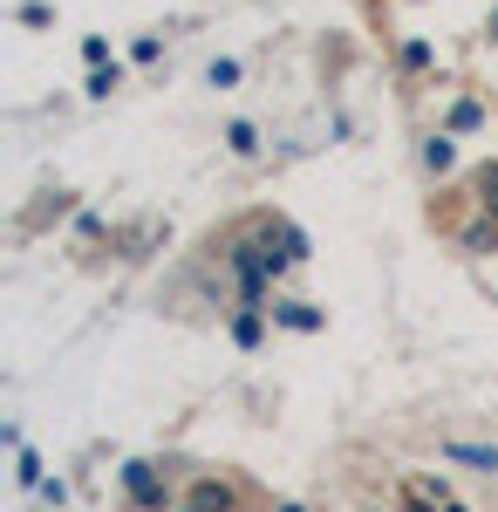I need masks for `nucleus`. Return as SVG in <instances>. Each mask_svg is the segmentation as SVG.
I'll return each mask as SVG.
<instances>
[{
	"instance_id": "1",
	"label": "nucleus",
	"mask_w": 498,
	"mask_h": 512,
	"mask_svg": "<svg viewBox=\"0 0 498 512\" xmlns=\"http://www.w3.org/2000/svg\"><path fill=\"white\" fill-rule=\"evenodd\" d=\"M253 226H260V239H267V260H273V274H280V280L314 260V239H307L287 212H267V219H253Z\"/></svg>"
},
{
	"instance_id": "2",
	"label": "nucleus",
	"mask_w": 498,
	"mask_h": 512,
	"mask_svg": "<svg viewBox=\"0 0 498 512\" xmlns=\"http://www.w3.org/2000/svg\"><path fill=\"white\" fill-rule=\"evenodd\" d=\"M458 144H464V137H458V130H444V123H437V130H423V137H417L423 178H451V171H458V158H464Z\"/></svg>"
},
{
	"instance_id": "3",
	"label": "nucleus",
	"mask_w": 498,
	"mask_h": 512,
	"mask_svg": "<svg viewBox=\"0 0 498 512\" xmlns=\"http://www.w3.org/2000/svg\"><path fill=\"white\" fill-rule=\"evenodd\" d=\"M267 315H273V328H287V335H321V328H328V315H321L314 301H301V294H273Z\"/></svg>"
},
{
	"instance_id": "4",
	"label": "nucleus",
	"mask_w": 498,
	"mask_h": 512,
	"mask_svg": "<svg viewBox=\"0 0 498 512\" xmlns=\"http://www.w3.org/2000/svg\"><path fill=\"white\" fill-rule=\"evenodd\" d=\"M444 130H458V137H478V130H485V123H492V110H485V96H471V89H458V96H451V103H444Z\"/></svg>"
},
{
	"instance_id": "5",
	"label": "nucleus",
	"mask_w": 498,
	"mask_h": 512,
	"mask_svg": "<svg viewBox=\"0 0 498 512\" xmlns=\"http://www.w3.org/2000/svg\"><path fill=\"white\" fill-rule=\"evenodd\" d=\"M437 458H444V465H471V472L498 478V444H471V437H444V444H437Z\"/></svg>"
},
{
	"instance_id": "6",
	"label": "nucleus",
	"mask_w": 498,
	"mask_h": 512,
	"mask_svg": "<svg viewBox=\"0 0 498 512\" xmlns=\"http://www.w3.org/2000/svg\"><path fill=\"white\" fill-rule=\"evenodd\" d=\"M267 328H273V315H267V308H253V301H239V308L226 315L232 349H260V342H267Z\"/></svg>"
},
{
	"instance_id": "7",
	"label": "nucleus",
	"mask_w": 498,
	"mask_h": 512,
	"mask_svg": "<svg viewBox=\"0 0 498 512\" xmlns=\"http://www.w3.org/2000/svg\"><path fill=\"white\" fill-rule=\"evenodd\" d=\"M396 76H410V82L437 76V41L430 35H403L396 41Z\"/></svg>"
},
{
	"instance_id": "8",
	"label": "nucleus",
	"mask_w": 498,
	"mask_h": 512,
	"mask_svg": "<svg viewBox=\"0 0 498 512\" xmlns=\"http://www.w3.org/2000/svg\"><path fill=\"white\" fill-rule=\"evenodd\" d=\"M458 246L471 253V260H485V253H498V219H492V212H478V205H471V219L458 226Z\"/></svg>"
},
{
	"instance_id": "9",
	"label": "nucleus",
	"mask_w": 498,
	"mask_h": 512,
	"mask_svg": "<svg viewBox=\"0 0 498 512\" xmlns=\"http://www.w3.org/2000/svg\"><path fill=\"white\" fill-rule=\"evenodd\" d=\"M185 499H198L205 512H232V506H239V492H232L226 478H192V485H185Z\"/></svg>"
},
{
	"instance_id": "10",
	"label": "nucleus",
	"mask_w": 498,
	"mask_h": 512,
	"mask_svg": "<svg viewBox=\"0 0 498 512\" xmlns=\"http://www.w3.org/2000/svg\"><path fill=\"white\" fill-rule=\"evenodd\" d=\"M219 144H226L232 158H260V123H253V117H232L226 130H219Z\"/></svg>"
},
{
	"instance_id": "11",
	"label": "nucleus",
	"mask_w": 498,
	"mask_h": 512,
	"mask_svg": "<svg viewBox=\"0 0 498 512\" xmlns=\"http://www.w3.org/2000/svg\"><path fill=\"white\" fill-rule=\"evenodd\" d=\"M116 89H123V62H103V69L82 76V96H89V103H110Z\"/></svg>"
},
{
	"instance_id": "12",
	"label": "nucleus",
	"mask_w": 498,
	"mask_h": 512,
	"mask_svg": "<svg viewBox=\"0 0 498 512\" xmlns=\"http://www.w3.org/2000/svg\"><path fill=\"white\" fill-rule=\"evenodd\" d=\"M239 76H246V69H239L232 55H212V62H205V89H219V96H226V89H239Z\"/></svg>"
},
{
	"instance_id": "13",
	"label": "nucleus",
	"mask_w": 498,
	"mask_h": 512,
	"mask_svg": "<svg viewBox=\"0 0 498 512\" xmlns=\"http://www.w3.org/2000/svg\"><path fill=\"white\" fill-rule=\"evenodd\" d=\"M41 478H48V465H41L35 451H28V444H21V451H14V485H21V492H35Z\"/></svg>"
},
{
	"instance_id": "14",
	"label": "nucleus",
	"mask_w": 498,
	"mask_h": 512,
	"mask_svg": "<svg viewBox=\"0 0 498 512\" xmlns=\"http://www.w3.org/2000/svg\"><path fill=\"white\" fill-rule=\"evenodd\" d=\"M116 478H123V492H144V485H157V478H164V472H157L151 458H130V465H123V472H116Z\"/></svg>"
},
{
	"instance_id": "15",
	"label": "nucleus",
	"mask_w": 498,
	"mask_h": 512,
	"mask_svg": "<svg viewBox=\"0 0 498 512\" xmlns=\"http://www.w3.org/2000/svg\"><path fill=\"white\" fill-rule=\"evenodd\" d=\"M417 492L430 499V506H451V499H458V492H451V478H444V472H417Z\"/></svg>"
},
{
	"instance_id": "16",
	"label": "nucleus",
	"mask_w": 498,
	"mask_h": 512,
	"mask_svg": "<svg viewBox=\"0 0 498 512\" xmlns=\"http://www.w3.org/2000/svg\"><path fill=\"white\" fill-rule=\"evenodd\" d=\"M130 62H137V69H157V62H164V35H137L130 41Z\"/></svg>"
},
{
	"instance_id": "17",
	"label": "nucleus",
	"mask_w": 498,
	"mask_h": 512,
	"mask_svg": "<svg viewBox=\"0 0 498 512\" xmlns=\"http://www.w3.org/2000/svg\"><path fill=\"white\" fill-rule=\"evenodd\" d=\"M103 62H116L110 35H82V69H103Z\"/></svg>"
},
{
	"instance_id": "18",
	"label": "nucleus",
	"mask_w": 498,
	"mask_h": 512,
	"mask_svg": "<svg viewBox=\"0 0 498 512\" xmlns=\"http://www.w3.org/2000/svg\"><path fill=\"white\" fill-rule=\"evenodd\" d=\"M35 499H41L48 512H62V506H69V478H41V485H35Z\"/></svg>"
},
{
	"instance_id": "19",
	"label": "nucleus",
	"mask_w": 498,
	"mask_h": 512,
	"mask_svg": "<svg viewBox=\"0 0 498 512\" xmlns=\"http://www.w3.org/2000/svg\"><path fill=\"white\" fill-rule=\"evenodd\" d=\"M69 233H76V239H103V212H96V205H82L76 219H69Z\"/></svg>"
},
{
	"instance_id": "20",
	"label": "nucleus",
	"mask_w": 498,
	"mask_h": 512,
	"mask_svg": "<svg viewBox=\"0 0 498 512\" xmlns=\"http://www.w3.org/2000/svg\"><path fill=\"white\" fill-rule=\"evenodd\" d=\"M14 14H21V28H48V21H55V7H48V0H21Z\"/></svg>"
},
{
	"instance_id": "21",
	"label": "nucleus",
	"mask_w": 498,
	"mask_h": 512,
	"mask_svg": "<svg viewBox=\"0 0 498 512\" xmlns=\"http://www.w3.org/2000/svg\"><path fill=\"white\" fill-rule=\"evenodd\" d=\"M267 512H307V506H301V499H273Z\"/></svg>"
},
{
	"instance_id": "22",
	"label": "nucleus",
	"mask_w": 498,
	"mask_h": 512,
	"mask_svg": "<svg viewBox=\"0 0 498 512\" xmlns=\"http://www.w3.org/2000/svg\"><path fill=\"white\" fill-rule=\"evenodd\" d=\"M485 35H492V41H498V7H492V21H485Z\"/></svg>"
},
{
	"instance_id": "23",
	"label": "nucleus",
	"mask_w": 498,
	"mask_h": 512,
	"mask_svg": "<svg viewBox=\"0 0 498 512\" xmlns=\"http://www.w3.org/2000/svg\"><path fill=\"white\" fill-rule=\"evenodd\" d=\"M437 512H471V506H464V499H451V506H437Z\"/></svg>"
},
{
	"instance_id": "24",
	"label": "nucleus",
	"mask_w": 498,
	"mask_h": 512,
	"mask_svg": "<svg viewBox=\"0 0 498 512\" xmlns=\"http://www.w3.org/2000/svg\"><path fill=\"white\" fill-rule=\"evenodd\" d=\"M178 512H205V506H198V499H185V506H178Z\"/></svg>"
},
{
	"instance_id": "25",
	"label": "nucleus",
	"mask_w": 498,
	"mask_h": 512,
	"mask_svg": "<svg viewBox=\"0 0 498 512\" xmlns=\"http://www.w3.org/2000/svg\"><path fill=\"white\" fill-rule=\"evenodd\" d=\"M369 512H376V506H369Z\"/></svg>"
}]
</instances>
